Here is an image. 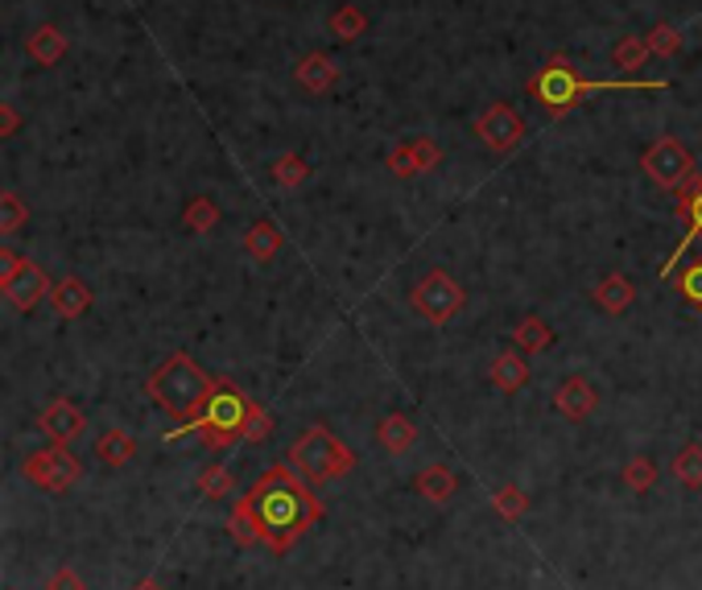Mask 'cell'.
I'll return each instance as SVG.
<instances>
[{"instance_id": "cell-18", "label": "cell", "mask_w": 702, "mask_h": 590, "mask_svg": "<svg viewBox=\"0 0 702 590\" xmlns=\"http://www.w3.org/2000/svg\"><path fill=\"white\" fill-rule=\"evenodd\" d=\"M413 491L422 500H430V504H447L454 491H459V479H454V470L447 463H430V467H422L413 475Z\"/></svg>"}, {"instance_id": "cell-39", "label": "cell", "mask_w": 702, "mask_h": 590, "mask_svg": "<svg viewBox=\"0 0 702 590\" xmlns=\"http://www.w3.org/2000/svg\"><path fill=\"white\" fill-rule=\"evenodd\" d=\"M46 590H87V587H83L79 570H71V566H59V570L46 578Z\"/></svg>"}, {"instance_id": "cell-25", "label": "cell", "mask_w": 702, "mask_h": 590, "mask_svg": "<svg viewBox=\"0 0 702 590\" xmlns=\"http://www.w3.org/2000/svg\"><path fill=\"white\" fill-rule=\"evenodd\" d=\"M619 479H624V488L632 491V495H644V491H653V484H657V463L649 454H637V459L624 463Z\"/></svg>"}, {"instance_id": "cell-17", "label": "cell", "mask_w": 702, "mask_h": 590, "mask_svg": "<svg viewBox=\"0 0 702 590\" xmlns=\"http://www.w3.org/2000/svg\"><path fill=\"white\" fill-rule=\"evenodd\" d=\"M286 244V231L273 224V219H256V224L245 231V252L256 261V265H273L277 252Z\"/></svg>"}, {"instance_id": "cell-38", "label": "cell", "mask_w": 702, "mask_h": 590, "mask_svg": "<svg viewBox=\"0 0 702 590\" xmlns=\"http://www.w3.org/2000/svg\"><path fill=\"white\" fill-rule=\"evenodd\" d=\"M410 149H413V158H417V165H422V174H430V170L442 165V149H438V141H430V137L410 141Z\"/></svg>"}, {"instance_id": "cell-33", "label": "cell", "mask_w": 702, "mask_h": 590, "mask_svg": "<svg viewBox=\"0 0 702 590\" xmlns=\"http://www.w3.org/2000/svg\"><path fill=\"white\" fill-rule=\"evenodd\" d=\"M649 50L661 54V59H674V54L681 50V34L674 29V25H665V21H661V25L649 29Z\"/></svg>"}, {"instance_id": "cell-3", "label": "cell", "mask_w": 702, "mask_h": 590, "mask_svg": "<svg viewBox=\"0 0 702 590\" xmlns=\"http://www.w3.org/2000/svg\"><path fill=\"white\" fill-rule=\"evenodd\" d=\"M669 83L665 79H616V83H599V79H582L571 62L554 54V59L546 62L541 71H537L534 79H529V96H534L546 112H571L582 103V96H591V91H665Z\"/></svg>"}, {"instance_id": "cell-27", "label": "cell", "mask_w": 702, "mask_h": 590, "mask_svg": "<svg viewBox=\"0 0 702 590\" xmlns=\"http://www.w3.org/2000/svg\"><path fill=\"white\" fill-rule=\"evenodd\" d=\"M268 178H273V186H281V190H298L310 178V165L298 153H281L277 162L268 165Z\"/></svg>"}, {"instance_id": "cell-30", "label": "cell", "mask_w": 702, "mask_h": 590, "mask_svg": "<svg viewBox=\"0 0 702 590\" xmlns=\"http://www.w3.org/2000/svg\"><path fill=\"white\" fill-rule=\"evenodd\" d=\"M364 29H368V17H364V9H355V4H339V9L330 13V34L339 41H355Z\"/></svg>"}, {"instance_id": "cell-5", "label": "cell", "mask_w": 702, "mask_h": 590, "mask_svg": "<svg viewBox=\"0 0 702 590\" xmlns=\"http://www.w3.org/2000/svg\"><path fill=\"white\" fill-rule=\"evenodd\" d=\"M252 397H245L240 388L231 385V380H220L215 392H211V401H206L203 417L195 422V434H199V442L211 450H227L231 442H240L245 438V426H248V413H252Z\"/></svg>"}, {"instance_id": "cell-11", "label": "cell", "mask_w": 702, "mask_h": 590, "mask_svg": "<svg viewBox=\"0 0 702 590\" xmlns=\"http://www.w3.org/2000/svg\"><path fill=\"white\" fill-rule=\"evenodd\" d=\"M674 194H678V219L686 224V236H681V244L669 252V261L661 265V277H669V268L681 261V252L694 244V240H702V174H690Z\"/></svg>"}, {"instance_id": "cell-29", "label": "cell", "mask_w": 702, "mask_h": 590, "mask_svg": "<svg viewBox=\"0 0 702 590\" xmlns=\"http://www.w3.org/2000/svg\"><path fill=\"white\" fill-rule=\"evenodd\" d=\"M195 488H199V495H206V500H227V495L236 491V479H231V470H227L224 463H211V467L199 470Z\"/></svg>"}, {"instance_id": "cell-28", "label": "cell", "mask_w": 702, "mask_h": 590, "mask_svg": "<svg viewBox=\"0 0 702 590\" xmlns=\"http://www.w3.org/2000/svg\"><path fill=\"white\" fill-rule=\"evenodd\" d=\"M492 509L500 520H509V525H516L525 512H529V495L516 488V484H500V488L492 491Z\"/></svg>"}, {"instance_id": "cell-26", "label": "cell", "mask_w": 702, "mask_h": 590, "mask_svg": "<svg viewBox=\"0 0 702 590\" xmlns=\"http://www.w3.org/2000/svg\"><path fill=\"white\" fill-rule=\"evenodd\" d=\"M674 475L686 491H702V447L699 442H686L674 459Z\"/></svg>"}, {"instance_id": "cell-13", "label": "cell", "mask_w": 702, "mask_h": 590, "mask_svg": "<svg viewBox=\"0 0 702 590\" xmlns=\"http://www.w3.org/2000/svg\"><path fill=\"white\" fill-rule=\"evenodd\" d=\"M554 409L566 417V422H587L599 409V392L587 376H571L554 388Z\"/></svg>"}, {"instance_id": "cell-34", "label": "cell", "mask_w": 702, "mask_h": 590, "mask_svg": "<svg viewBox=\"0 0 702 590\" xmlns=\"http://www.w3.org/2000/svg\"><path fill=\"white\" fill-rule=\"evenodd\" d=\"M678 289H681V298H686V302L694 305V310H702V256H699V261H690V265L681 268Z\"/></svg>"}, {"instance_id": "cell-41", "label": "cell", "mask_w": 702, "mask_h": 590, "mask_svg": "<svg viewBox=\"0 0 702 590\" xmlns=\"http://www.w3.org/2000/svg\"><path fill=\"white\" fill-rule=\"evenodd\" d=\"M128 590H165V587L158 582V578H137V582H133Z\"/></svg>"}, {"instance_id": "cell-37", "label": "cell", "mask_w": 702, "mask_h": 590, "mask_svg": "<svg viewBox=\"0 0 702 590\" xmlns=\"http://www.w3.org/2000/svg\"><path fill=\"white\" fill-rule=\"evenodd\" d=\"M268 434H273V413H268L265 405H252V413H248V426H245V442H265Z\"/></svg>"}, {"instance_id": "cell-21", "label": "cell", "mask_w": 702, "mask_h": 590, "mask_svg": "<svg viewBox=\"0 0 702 590\" xmlns=\"http://www.w3.org/2000/svg\"><path fill=\"white\" fill-rule=\"evenodd\" d=\"M591 298H596V305L603 310V314H628L632 302H637V286H632L624 273H607V277L596 286Z\"/></svg>"}, {"instance_id": "cell-6", "label": "cell", "mask_w": 702, "mask_h": 590, "mask_svg": "<svg viewBox=\"0 0 702 590\" xmlns=\"http://www.w3.org/2000/svg\"><path fill=\"white\" fill-rule=\"evenodd\" d=\"M463 302H467V293L454 286V277L451 273H442V268H430V273L410 289V305L430 326H447L454 314L463 310Z\"/></svg>"}, {"instance_id": "cell-1", "label": "cell", "mask_w": 702, "mask_h": 590, "mask_svg": "<svg viewBox=\"0 0 702 590\" xmlns=\"http://www.w3.org/2000/svg\"><path fill=\"white\" fill-rule=\"evenodd\" d=\"M236 509L252 520L261 545H265L268 553H277V557L293 550V545L323 520V504H318L314 488H310L293 467H286V463L268 467L265 475L236 500Z\"/></svg>"}, {"instance_id": "cell-31", "label": "cell", "mask_w": 702, "mask_h": 590, "mask_svg": "<svg viewBox=\"0 0 702 590\" xmlns=\"http://www.w3.org/2000/svg\"><path fill=\"white\" fill-rule=\"evenodd\" d=\"M649 54H653V50H649V38H632V34H628V38L616 41L612 62H616L619 71H628V75H632V71H640V66L649 62Z\"/></svg>"}, {"instance_id": "cell-32", "label": "cell", "mask_w": 702, "mask_h": 590, "mask_svg": "<svg viewBox=\"0 0 702 590\" xmlns=\"http://www.w3.org/2000/svg\"><path fill=\"white\" fill-rule=\"evenodd\" d=\"M25 224V203H21L13 190L0 194V236H17Z\"/></svg>"}, {"instance_id": "cell-7", "label": "cell", "mask_w": 702, "mask_h": 590, "mask_svg": "<svg viewBox=\"0 0 702 590\" xmlns=\"http://www.w3.org/2000/svg\"><path fill=\"white\" fill-rule=\"evenodd\" d=\"M21 475H25L34 488H46V491H54V495H62V491H71L83 479V463L71 454V447L50 442L46 450H34V454L21 463Z\"/></svg>"}, {"instance_id": "cell-22", "label": "cell", "mask_w": 702, "mask_h": 590, "mask_svg": "<svg viewBox=\"0 0 702 590\" xmlns=\"http://www.w3.org/2000/svg\"><path fill=\"white\" fill-rule=\"evenodd\" d=\"M91 454L100 459L103 467H128L137 459V438L128 429H103L100 438H96V447H91Z\"/></svg>"}, {"instance_id": "cell-36", "label": "cell", "mask_w": 702, "mask_h": 590, "mask_svg": "<svg viewBox=\"0 0 702 590\" xmlns=\"http://www.w3.org/2000/svg\"><path fill=\"white\" fill-rule=\"evenodd\" d=\"M389 174L392 178H401V183H410V178H417L422 174V165H417V158H413L410 145H397L389 153Z\"/></svg>"}, {"instance_id": "cell-12", "label": "cell", "mask_w": 702, "mask_h": 590, "mask_svg": "<svg viewBox=\"0 0 702 590\" xmlns=\"http://www.w3.org/2000/svg\"><path fill=\"white\" fill-rule=\"evenodd\" d=\"M38 429L50 438V442H59V447H71V442H79L83 429H87V417H83V409L75 401H50V405L38 413Z\"/></svg>"}, {"instance_id": "cell-15", "label": "cell", "mask_w": 702, "mask_h": 590, "mask_svg": "<svg viewBox=\"0 0 702 590\" xmlns=\"http://www.w3.org/2000/svg\"><path fill=\"white\" fill-rule=\"evenodd\" d=\"M293 83L302 87V91H310V96H327L330 87L339 83V66L327 59V54H306V59H298V66H293Z\"/></svg>"}, {"instance_id": "cell-19", "label": "cell", "mask_w": 702, "mask_h": 590, "mask_svg": "<svg viewBox=\"0 0 702 590\" xmlns=\"http://www.w3.org/2000/svg\"><path fill=\"white\" fill-rule=\"evenodd\" d=\"M25 54L38 62V66H59L66 59V34H62L59 25H38L29 38H25Z\"/></svg>"}, {"instance_id": "cell-23", "label": "cell", "mask_w": 702, "mask_h": 590, "mask_svg": "<svg viewBox=\"0 0 702 590\" xmlns=\"http://www.w3.org/2000/svg\"><path fill=\"white\" fill-rule=\"evenodd\" d=\"M550 343H554V330H550L546 318H537V314H525L513 326V347H521L525 355H537V351H546Z\"/></svg>"}, {"instance_id": "cell-20", "label": "cell", "mask_w": 702, "mask_h": 590, "mask_svg": "<svg viewBox=\"0 0 702 590\" xmlns=\"http://www.w3.org/2000/svg\"><path fill=\"white\" fill-rule=\"evenodd\" d=\"M376 442H380V450L385 454H410L413 442H417V426H413L405 413H389V417H380L376 422Z\"/></svg>"}, {"instance_id": "cell-10", "label": "cell", "mask_w": 702, "mask_h": 590, "mask_svg": "<svg viewBox=\"0 0 702 590\" xmlns=\"http://www.w3.org/2000/svg\"><path fill=\"white\" fill-rule=\"evenodd\" d=\"M475 137L488 145L492 153H509L525 137V121L516 116L509 103H492V108H484L475 116Z\"/></svg>"}, {"instance_id": "cell-14", "label": "cell", "mask_w": 702, "mask_h": 590, "mask_svg": "<svg viewBox=\"0 0 702 590\" xmlns=\"http://www.w3.org/2000/svg\"><path fill=\"white\" fill-rule=\"evenodd\" d=\"M488 380H492L496 392H521V388L529 385V355L521 347L500 351L492 360V367H488Z\"/></svg>"}, {"instance_id": "cell-2", "label": "cell", "mask_w": 702, "mask_h": 590, "mask_svg": "<svg viewBox=\"0 0 702 590\" xmlns=\"http://www.w3.org/2000/svg\"><path fill=\"white\" fill-rule=\"evenodd\" d=\"M215 376L199 367L195 355H186V351H174V355H165V364H158L149 372V380H145V392L153 397V405L170 413L174 422L183 429H190L199 417H203L206 401H211V392H215ZM183 429H174V434H183Z\"/></svg>"}, {"instance_id": "cell-40", "label": "cell", "mask_w": 702, "mask_h": 590, "mask_svg": "<svg viewBox=\"0 0 702 590\" xmlns=\"http://www.w3.org/2000/svg\"><path fill=\"white\" fill-rule=\"evenodd\" d=\"M21 128V112L13 103H0V137H17Z\"/></svg>"}, {"instance_id": "cell-24", "label": "cell", "mask_w": 702, "mask_h": 590, "mask_svg": "<svg viewBox=\"0 0 702 590\" xmlns=\"http://www.w3.org/2000/svg\"><path fill=\"white\" fill-rule=\"evenodd\" d=\"M183 227L190 231V236H206V231H215V227H220V206H215V199L195 194V199L183 206Z\"/></svg>"}, {"instance_id": "cell-9", "label": "cell", "mask_w": 702, "mask_h": 590, "mask_svg": "<svg viewBox=\"0 0 702 590\" xmlns=\"http://www.w3.org/2000/svg\"><path fill=\"white\" fill-rule=\"evenodd\" d=\"M50 277H46V268L41 265H34V261H25L21 256V265L0 281V293L9 298V305L13 310H21V314H34L38 310V302H46L50 298Z\"/></svg>"}, {"instance_id": "cell-4", "label": "cell", "mask_w": 702, "mask_h": 590, "mask_svg": "<svg viewBox=\"0 0 702 590\" xmlns=\"http://www.w3.org/2000/svg\"><path fill=\"white\" fill-rule=\"evenodd\" d=\"M289 463L306 479L310 488H323L330 479H343L355 470V450L339 442L327 426H310L293 447H289Z\"/></svg>"}, {"instance_id": "cell-16", "label": "cell", "mask_w": 702, "mask_h": 590, "mask_svg": "<svg viewBox=\"0 0 702 590\" xmlns=\"http://www.w3.org/2000/svg\"><path fill=\"white\" fill-rule=\"evenodd\" d=\"M46 302L54 305L59 318L75 323V318H83V314L91 310V289H87V281H79V277H62V281L50 286V298H46Z\"/></svg>"}, {"instance_id": "cell-8", "label": "cell", "mask_w": 702, "mask_h": 590, "mask_svg": "<svg viewBox=\"0 0 702 590\" xmlns=\"http://www.w3.org/2000/svg\"><path fill=\"white\" fill-rule=\"evenodd\" d=\"M640 170H644L661 190H678V186L694 174V158H690V149H686L678 137H661V141H653L644 149Z\"/></svg>"}, {"instance_id": "cell-35", "label": "cell", "mask_w": 702, "mask_h": 590, "mask_svg": "<svg viewBox=\"0 0 702 590\" xmlns=\"http://www.w3.org/2000/svg\"><path fill=\"white\" fill-rule=\"evenodd\" d=\"M227 537L240 545V550H252V545H261V537H256V529H252V520H248L240 509H231V516H227Z\"/></svg>"}]
</instances>
